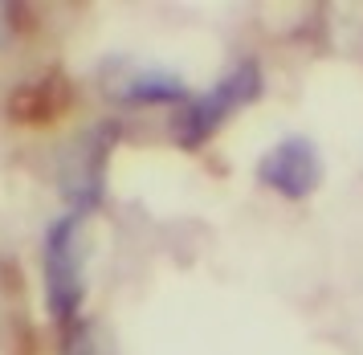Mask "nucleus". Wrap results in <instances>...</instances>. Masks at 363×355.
<instances>
[{
	"mask_svg": "<svg viewBox=\"0 0 363 355\" xmlns=\"http://www.w3.org/2000/svg\"><path fill=\"white\" fill-rule=\"evenodd\" d=\"M257 94H262V70H257L253 62L233 65L229 74H225L220 82H213L204 94L188 98L180 123H176L180 143H188V147L204 143V139H208L225 119H233V114L241 111V106H249Z\"/></svg>",
	"mask_w": 363,
	"mask_h": 355,
	"instance_id": "1",
	"label": "nucleus"
},
{
	"mask_svg": "<svg viewBox=\"0 0 363 355\" xmlns=\"http://www.w3.org/2000/svg\"><path fill=\"white\" fill-rule=\"evenodd\" d=\"M82 225L78 212L53 221L45 237V290H50V310L57 319H69L82 302Z\"/></svg>",
	"mask_w": 363,
	"mask_h": 355,
	"instance_id": "2",
	"label": "nucleus"
},
{
	"mask_svg": "<svg viewBox=\"0 0 363 355\" xmlns=\"http://www.w3.org/2000/svg\"><path fill=\"white\" fill-rule=\"evenodd\" d=\"M318 176H323V163H318V151L306 135H290V139L274 143L257 163V180L269 184L274 192L290 196V200L314 192Z\"/></svg>",
	"mask_w": 363,
	"mask_h": 355,
	"instance_id": "3",
	"label": "nucleus"
},
{
	"mask_svg": "<svg viewBox=\"0 0 363 355\" xmlns=\"http://www.w3.org/2000/svg\"><path fill=\"white\" fill-rule=\"evenodd\" d=\"M115 98H127V102H180L184 86L172 78V74L143 70V74H131V78L123 82Z\"/></svg>",
	"mask_w": 363,
	"mask_h": 355,
	"instance_id": "4",
	"label": "nucleus"
},
{
	"mask_svg": "<svg viewBox=\"0 0 363 355\" xmlns=\"http://www.w3.org/2000/svg\"><path fill=\"white\" fill-rule=\"evenodd\" d=\"M4 16H9V9H4V4H0V33H4Z\"/></svg>",
	"mask_w": 363,
	"mask_h": 355,
	"instance_id": "5",
	"label": "nucleus"
}]
</instances>
